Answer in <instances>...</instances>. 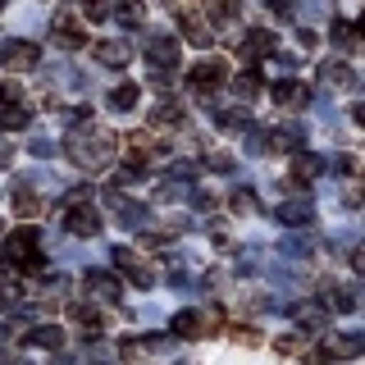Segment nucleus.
<instances>
[{
  "mask_svg": "<svg viewBox=\"0 0 365 365\" xmlns=\"http://www.w3.org/2000/svg\"><path fill=\"white\" fill-rule=\"evenodd\" d=\"M114 155V137L106 128H96V123H83V128L68 133V160H73L78 169H106Z\"/></svg>",
  "mask_w": 365,
  "mask_h": 365,
  "instance_id": "nucleus-1",
  "label": "nucleus"
},
{
  "mask_svg": "<svg viewBox=\"0 0 365 365\" xmlns=\"http://www.w3.org/2000/svg\"><path fill=\"white\" fill-rule=\"evenodd\" d=\"M37 247H41V233H37L32 224H28V228H14V233L5 237V256L14 260L19 269H28V274H37V269L46 265V260L37 256Z\"/></svg>",
  "mask_w": 365,
  "mask_h": 365,
  "instance_id": "nucleus-2",
  "label": "nucleus"
},
{
  "mask_svg": "<svg viewBox=\"0 0 365 365\" xmlns=\"http://www.w3.org/2000/svg\"><path fill=\"white\" fill-rule=\"evenodd\" d=\"M0 68L5 73H28V68H37V41H0Z\"/></svg>",
  "mask_w": 365,
  "mask_h": 365,
  "instance_id": "nucleus-3",
  "label": "nucleus"
},
{
  "mask_svg": "<svg viewBox=\"0 0 365 365\" xmlns=\"http://www.w3.org/2000/svg\"><path fill=\"white\" fill-rule=\"evenodd\" d=\"M106 205H110L114 224H123V228H142V224H151V210H146L142 201H128L123 192H110Z\"/></svg>",
  "mask_w": 365,
  "mask_h": 365,
  "instance_id": "nucleus-4",
  "label": "nucleus"
},
{
  "mask_svg": "<svg viewBox=\"0 0 365 365\" xmlns=\"http://www.w3.org/2000/svg\"><path fill=\"white\" fill-rule=\"evenodd\" d=\"M51 41L60 46V51H78V46H87V32H83V23L68 14V9H60V14L51 19Z\"/></svg>",
  "mask_w": 365,
  "mask_h": 365,
  "instance_id": "nucleus-5",
  "label": "nucleus"
},
{
  "mask_svg": "<svg viewBox=\"0 0 365 365\" xmlns=\"http://www.w3.org/2000/svg\"><path fill=\"white\" fill-rule=\"evenodd\" d=\"M146 60H151L155 68H174L182 60L178 37H169V32H151V37H146Z\"/></svg>",
  "mask_w": 365,
  "mask_h": 365,
  "instance_id": "nucleus-6",
  "label": "nucleus"
},
{
  "mask_svg": "<svg viewBox=\"0 0 365 365\" xmlns=\"http://www.w3.org/2000/svg\"><path fill=\"white\" fill-rule=\"evenodd\" d=\"M187 83L197 87V91L224 87V83H228V64H224V60H215V55H210V60H197V64L187 68Z\"/></svg>",
  "mask_w": 365,
  "mask_h": 365,
  "instance_id": "nucleus-7",
  "label": "nucleus"
},
{
  "mask_svg": "<svg viewBox=\"0 0 365 365\" xmlns=\"http://www.w3.org/2000/svg\"><path fill=\"white\" fill-rule=\"evenodd\" d=\"M83 288L91 292V302H119L123 283H119V274H110V269H87L83 274Z\"/></svg>",
  "mask_w": 365,
  "mask_h": 365,
  "instance_id": "nucleus-8",
  "label": "nucleus"
},
{
  "mask_svg": "<svg viewBox=\"0 0 365 365\" xmlns=\"http://www.w3.org/2000/svg\"><path fill=\"white\" fill-rule=\"evenodd\" d=\"M64 228H68V233H73V237H96L101 233V215L96 210H91V205H83V201H68V210H64Z\"/></svg>",
  "mask_w": 365,
  "mask_h": 365,
  "instance_id": "nucleus-9",
  "label": "nucleus"
},
{
  "mask_svg": "<svg viewBox=\"0 0 365 365\" xmlns=\"http://www.w3.org/2000/svg\"><path fill=\"white\" fill-rule=\"evenodd\" d=\"M306 101H311V91H306L302 83H292V78L274 83V106L279 110H306Z\"/></svg>",
  "mask_w": 365,
  "mask_h": 365,
  "instance_id": "nucleus-10",
  "label": "nucleus"
},
{
  "mask_svg": "<svg viewBox=\"0 0 365 365\" xmlns=\"http://www.w3.org/2000/svg\"><path fill=\"white\" fill-rule=\"evenodd\" d=\"M274 32H265V28H251V32H242V41H237V51H242V60H260V55H269L274 51Z\"/></svg>",
  "mask_w": 365,
  "mask_h": 365,
  "instance_id": "nucleus-11",
  "label": "nucleus"
},
{
  "mask_svg": "<svg viewBox=\"0 0 365 365\" xmlns=\"http://www.w3.org/2000/svg\"><path fill=\"white\" fill-rule=\"evenodd\" d=\"M178 28H182V37H187L192 46H201V51L215 41V28H210L201 14H182V9H178Z\"/></svg>",
  "mask_w": 365,
  "mask_h": 365,
  "instance_id": "nucleus-12",
  "label": "nucleus"
},
{
  "mask_svg": "<svg viewBox=\"0 0 365 365\" xmlns=\"http://www.w3.org/2000/svg\"><path fill=\"white\" fill-rule=\"evenodd\" d=\"M311 220H315V210H311V201H306V197L279 205V224H288V228H306Z\"/></svg>",
  "mask_w": 365,
  "mask_h": 365,
  "instance_id": "nucleus-13",
  "label": "nucleus"
},
{
  "mask_svg": "<svg viewBox=\"0 0 365 365\" xmlns=\"http://www.w3.org/2000/svg\"><path fill=\"white\" fill-rule=\"evenodd\" d=\"M91 55H96V60L101 64H114V68H123V64H128V41H119V37H110V41H96V46H91Z\"/></svg>",
  "mask_w": 365,
  "mask_h": 365,
  "instance_id": "nucleus-14",
  "label": "nucleus"
},
{
  "mask_svg": "<svg viewBox=\"0 0 365 365\" xmlns=\"http://www.w3.org/2000/svg\"><path fill=\"white\" fill-rule=\"evenodd\" d=\"M329 169V160L324 155H311V151H292V174L297 182H306V178H319Z\"/></svg>",
  "mask_w": 365,
  "mask_h": 365,
  "instance_id": "nucleus-15",
  "label": "nucleus"
},
{
  "mask_svg": "<svg viewBox=\"0 0 365 365\" xmlns=\"http://www.w3.org/2000/svg\"><path fill=\"white\" fill-rule=\"evenodd\" d=\"M205 324H210V319H205L201 311H178L174 315V338H201Z\"/></svg>",
  "mask_w": 365,
  "mask_h": 365,
  "instance_id": "nucleus-16",
  "label": "nucleus"
},
{
  "mask_svg": "<svg viewBox=\"0 0 365 365\" xmlns=\"http://www.w3.org/2000/svg\"><path fill=\"white\" fill-rule=\"evenodd\" d=\"M361 351H365V338L351 334V338H334L324 351H319V356H329V361H351V356H361Z\"/></svg>",
  "mask_w": 365,
  "mask_h": 365,
  "instance_id": "nucleus-17",
  "label": "nucleus"
},
{
  "mask_svg": "<svg viewBox=\"0 0 365 365\" xmlns=\"http://www.w3.org/2000/svg\"><path fill=\"white\" fill-rule=\"evenodd\" d=\"M28 347L60 351V347H64V329H55V324H41V329H32V334H28Z\"/></svg>",
  "mask_w": 365,
  "mask_h": 365,
  "instance_id": "nucleus-18",
  "label": "nucleus"
},
{
  "mask_svg": "<svg viewBox=\"0 0 365 365\" xmlns=\"http://www.w3.org/2000/svg\"><path fill=\"white\" fill-rule=\"evenodd\" d=\"M319 78H324V87H338V91L356 87V78H351V64H342V60L324 64V68H319Z\"/></svg>",
  "mask_w": 365,
  "mask_h": 365,
  "instance_id": "nucleus-19",
  "label": "nucleus"
},
{
  "mask_svg": "<svg viewBox=\"0 0 365 365\" xmlns=\"http://www.w3.org/2000/svg\"><path fill=\"white\" fill-rule=\"evenodd\" d=\"M28 123H32V114L23 106H5V110H0V133H23Z\"/></svg>",
  "mask_w": 365,
  "mask_h": 365,
  "instance_id": "nucleus-20",
  "label": "nucleus"
},
{
  "mask_svg": "<svg viewBox=\"0 0 365 365\" xmlns=\"http://www.w3.org/2000/svg\"><path fill=\"white\" fill-rule=\"evenodd\" d=\"M68 315L83 324V334H87V338H96V334H101V311H91V306L78 302V306H68Z\"/></svg>",
  "mask_w": 365,
  "mask_h": 365,
  "instance_id": "nucleus-21",
  "label": "nucleus"
},
{
  "mask_svg": "<svg viewBox=\"0 0 365 365\" xmlns=\"http://www.w3.org/2000/svg\"><path fill=\"white\" fill-rule=\"evenodd\" d=\"M137 96H142V87H137V83H119V87L110 91V110H133Z\"/></svg>",
  "mask_w": 365,
  "mask_h": 365,
  "instance_id": "nucleus-22",
  "label": "nucleus"
},
{
  "mask_svg": "<svg viewBox=\"0 0 365 365\" xmlns=\"http://www.w3.org/2000/svg\"><path fill=\"white\" fill-rule=\"evenodd\" d=\"M260 87H265V78H260V73H237V78H233V91H237L242 101H256Z\"/></svg>",
  "mask_w": 365,
  "mask_h": 365,
  "instance_id": "nucleus-23",
  "label": "nucleus"
},
{
  "mask_svg": "<svg viewBox=\"0 0 365 365\" xmlns=\"http://www.w3.org/2000/svg\"><path fill=\"white\" fill-rule=\"evenodd\" d=\"M114 19L123 23V28H142V19H146V9L137 5V0H123V5H114Z\"/></svg>",
  "mask_w": 365,
  "mask_h": 365,
  "instance_id": "nucleus-24",
  "label": "nucleus"
},
{
  "mask_svg": "<svg viewBox=\"0 0 365 365\" xmlns=\"http://www.w3.org/2000/svg\"><path fill=\"white\" fill-rule=\"evenodd\" d=\"M151 123H160V128H169V123H182V110L174 106V101H160V106L151 110Z\"/></svg>",
  "mask_w": 365,
  "mask_h": 365,
  "instance_id": "nucleus-25",
  "label": "nucleus"
},
{
  "mask_svg": "<svg viewBox=\"0 0 365 365\" xmlns=\"http://www.w3.org/2000/svg\"><path fill=\"white\" fill-rule=\"evenodd\" d=\"M110 14H114L110 0H83V19H87V23H106Z\"/></svg>",
  "mask_w": 365,
  "mask_h": 365,
  "instance_id": "nucleus-26",
  "label": "nucleus"
},
{
  "mask_svg": "<svg viewBox=\"0 0 365 365\" xmlns=\"http://www.w3.org/2000/svg\"><path fill=\"white\" fill-rule=\"evenodd\" d=\"M329 37H334V46L351 51V41H356V28H351V23H334V28H329Z\"/></svg>",
  "mask_w": 365,
  "mask_h": 365,
  "instance_id": "nucleus-27",
  "label": "nucleus"
},
{
  "mask_svg": "<svg viewBox=\"0 0 365 365\" xmlns=\"http://www.w3.org/2000/svg\"><path fill=\"white\" fill-rule=\"evenodd\" d=\"M233 210H237V215H251V210H260L256 192H247V187H242V192H233Z\"/></svg>",
  "mask_w": 365,
  "mask_h": 365,
  "instance_id": "nucleus-28",
  "label": "nucleus"
},
{
  "mask_svg": "<svg viewBox=\"0 0 365 365\" xmlns=\"http://www.w3.org/2000/svg\"><path fill=\"white\" fill-rule=\"evenodd\" d=\"M215 123H220V128H247V114H237V110H215Z\"/></svg>",
  "mask_w": 365,
  "mask_h": 365,
  "instance_id": "nucleus-29",
  "label": "nucleus"
},
{
  "mask_svg": "<svg viewBox=\"0 0 365 365\" xmlns=\"http://www.w3.org/2000/svg\"><path fill=\"white\" fill-rule=\"evenodd\" d=\"M265 9H269L274 19H292V9H297V5H292V0H265Z\"/></svg>",
  "mask_w": 365,
  "mask_h": 365,
  "instance_id": "nucleus-30",
  "label": "nucleus"
},
{
  "mask_svg": "<svg viewBox=\"0 0 365 365\" xmlns=\"http://www.w3.org/2000/svg\"><path fill=\"white\" fill-rule=\"evenodd\" d=\"M28 151H32V155H37V160H46V155H55V146H51V142H46V137H37V142H32V146H28Z\"/></svg>",
  "mask_w": 365,
  "mask_h": 365,
  "instance_id": "nucleus-31",
  "label": "nucleus"
},
{
  "mask_svg": "<svg viewBox=\"0 0 365 365\" xmlns=\"http://www.w3.org/2000/svg\"><path fill=\"white\" fill-rule=\"evenodd\" d=\"M351 119H356V123H361V128H365V101H361V106H356V110H351Z\"/></svg>",
  "mask_w": 365,
  "mask_h": 365,
  "instance_id": "nucleus-32",
  "label": "nucleus"
},
{
  "mask_svg": "<svg viewBox=\"0 0 365 365\" xmlns=\"http://www.w3.org/2000/svg\"><path fill=\"white\" fill-rule=\"evenodd\" d=\"M9 155H14V151H9V146H0V169L9 165Z\"/></svg>",
  "mask_w": 365,
  "mask_h": 365,
  "instance_id": "nucleus-33",
  "label": "nucleus"
},
{
  "mask_svg": "<svg viewBox=\"0 0 365 365\" xmlns=\"http://www.w3.org/2000/svg\"><path fill=\"white\" fill-rule=\"evenodd\" d=\"M356 269H361V274H365V247H361V251H356Z\"/></svg>",
  "mask_w": 365,
  "mask_h": 365,
  "instance_id": "nucleus-34",
  "label": "nucleus"
},
{
  "mask_svg": "<svg viewBox=\"0 0 365 365\" xmlns=\"http://www.w3.org/2000/svg\"><path fill=\"white\" fill-rule=\"evenodd\" d=\"M5 5H9V0H0V9H5Z\"/></svg>",
  "mask_w": 365,
  "mask_h": 365,
  "instance_id": "nucleus-35",
  "label": "nucleus"
}]
</instances>
